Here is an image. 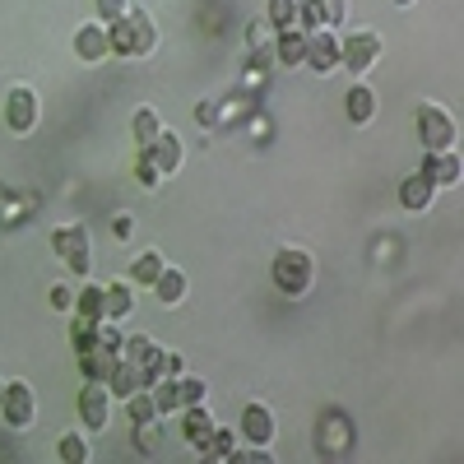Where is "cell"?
<instances>
[{"mask_svg":"<svg viewBox=\"0 0 464 464\" xmlns=\"http://www.w3.org/2000/svg\"><path fill=\"white\" fill-rule=\"evenodd\" d=\"M153 43H159V28H153V19L144 10H126L121 19L107 24V47L116 56H149Z\"/></svg>","mask_w":464,"mask_h":464,"instance_id":"6da1fadb","label":"cell"},{"mask_svg":"<svg viewBox=\"0 0 464 464\" xmlns=\"http://www.w3.org/2000/svg\"><path fill=\"white\" fill-rule=\"evenodd\" d=\"M269 275H275V288H279V293L302 297L306 288H312V279H316V260L306 256L302 246H284V251L275 256V265H269Z\"/></svg>","mask_w":464,"mask_h":464,"instance_id":"7a4b0ae2","label":"cell"},{"mask_svg":"<svg viewBox=\"0 0 464 464\" xmlns=\"http://www.w3.org/2000/svg\"><path fill=\"white\" fill-rule=\"evenodd\" d=\"M413 126H418V140H422V149H428V153H437V149H455V140H459L455 116H450L441 102H422L418 116H413Z\"/></svg>","mask_w":464,"mask_h":464,"instance_id":"3957f363","label":"cell"},{"mask_svg":"<svg viewBox=\"0 0 464 464\" xmlns=\"http://www.w3.org/2000/svg\"><path fill=\"white\" fill-rule=\"evenodd\" d=\"M381 61V33L376 28H353L348 37H339V65H348L353 74H367Z\"/></svg>","mask_w":464,"mask_h":464,"instance_id":"277c9868","label":"cell"},{"mask_svg":"<svg viewBox=\"0 0 464 464\" xmlns=\"http://www.w3.org/2000/svg\"><path fill=\"white\" fill-rule=\"evenodd\" d=\"M52 251L65 260V269H70V275H89V269H93V256H89V232L80 227V223H70V227H56L52 232Z\"/></svg>","mask_w":464,"mask_h":464,"instance_id":"5b68a950","label":"cell"},{"mask_svg":"<svg viewBox=\"0 0 464 464\" xmlns=\"http://www.w3.org/2000/svg\"><path fill=\"white\" fill-rule=\"evenodd\" d=\"M37 116H43V102H37V93H33L28 84H14V89L5 93V126H10L14 135H28V130L37 126Z\"/></svg>","mask_w":464,"mask_h":464,"instance_id":"8992f818","label":"cell"},{"mask_svg":"<svg viewBox=\"0 0 464 464\" xmlns=\"http://www.w3.org/2000/svg\"><path fill=\"white\" fill-rule=\"evenodd\" d=\"M80 418H84L89 432H102L107 422H111V391H107V381H84V391H80Z\"/></svg>","mask_w":464,"mask_h":464,"instance_id":"52a82bcc","label":"cell"},{"mask_svg":"<svg viewBox=\"0 0 464 464\" xmlns=\"http://www.w3.org/2000/svg\"><path fill=\"white\" fill-rule=\"evenodd\" d=\"M0 418L10 422V428H28L37 418V404H33V385L28 381H5V400H0Z\"/></svg>","mask_w":464,"mask_h":464,"instance_id":"ba28073f","label":"cell"},{"mask_svg":"<svg viewBox=\"0 0 464 464\" xmlns=\"http://www.w3.org/2000/svg\"><path fill=\"white\" fill-rule=\"evenodd\" d=\"M121 358L140 367V381H144V385H153V381L163 376V348L153 343V339H144V334H135V339L121 343Z\"/></svg>","mask_w":464,"mask_h":464,"instance_id":"9c48e42d","label":"cell"},{"mask_svg":"<svg viewBox=\"0 0 464 464\" xmlns=\"http://www.w3.org/2000/svg\"><path fill=\"white\" fill-rule=\"evenodd\" d=\"M302 65H312L316 74L339 70V33H334V28H316V33H306V56H302Z\"/></svg>","mask_w":464,"mask_h":464,"instance_id":"30bf717a","label":"cell"},{"mask_svg":"<svg viewBox=\"0 0 464 464\" xmlns=\"http://www.w3.org/2000/svg\"><path fill=\"white\" fill-rule=\"evenodd\" d=\"M237 437L246 446H269V441H275V413H269L265 404H246L242 422H237Z\"/></svg>","mask_w":464,"mask_h":464,"instance_id":"8fae6325","label":"cell"},{"mask_svg":"<svg viewBox=\"0 0 464 464\" xmlns=\"http://www.w3.org/2000/svg\"><path fill=\"white\" fill-rule=\"evenodd\" d=\"M343 0H297V28H339Z\"/></svg>","mask_w":464,"mask_h":464,"instance_id":"7c38bea8","label":"cell"},{"mask_svg":"<svg viewBox=\"0 0 464 464\" xmlns=\"http://www.w3.org/2000/svg\"><path fill=\"white\" fill-rule=\"evenodd\" d=\"M181 437H186V446H196V450L205 455V446H209V437H214V418H209L205 404L181 409Z\"/></svg>","mask_w":464,"mask_h":464,"instance_id":"4fadbf2b","label":"cell"},{"mask_svg":"<svg viewBox=\"0 0 464 464\" xmlns=\"http://www.w3.org/2000/svg\"><path fill=\"white\" fill-rule=\"evenodd\" d=\"M144 153H149V163L159 168V177L177 172V168H181V159H186V149H181V140H177L172 130H159V140H153Z\"/></svg>","mask_w":464,"mask_h":464,"instance_id":"5bb4252c","label":"cell"},{"mask_svg":"<svg viewBox=\"0 0 464 464\" xmlns=\"http://www.w3.org/2000/svg\"><path fill=\"white\" fill-rule=\"evenodd\" d=\"M130 306H135V288H130V279H111V284H102V321H126V316H130Z\"/></svg>","mask_w":464,"mask_h":464,"instance_id":"9a60e30c","label":"cell"},{"mask_svg":"<svg viewBox=\"0 0 464 464\" xmlns=\"http://www.w3.org/2000/svg\"><path fill=\"white\" fill-rule=\"evenodd\" d=\"M111 47H107V24H80V33H74V56L80 61H102Z\"/></svg>","mask_w":464,"mask_h":464,"instance_id":"2e32d148","label":"cell"},{"mask_svg":"<svg viewBox=\"0 0 464 464\" xmlns=\"http://www.w3.org/2000/svg\"><path fill=\"white\" fill-rule=\"evenodd\" d=\"M437 200V186L422 177V172H413V177H404V186H400V205L409 209V214H422Z\"/></svg>","mask_w":464,"mask_h":464,"instance_id":"e0dca14e","label":"cell"},{"mask_svg":"<svg viewBox=\"0 0 464 464\" xmlns=\"http://www.w3.org/2000/svg\"><path fill=\"white\" fill-rule=\"evenodd\" d=\"M418 172L428 177L432 186H455L459 181V159H455L450 149H437V153H428V163H422Z\"/></svg>","mask_w":464,"mask_h":464,"instance_id":"ac0fdd59","label":"cell"},{"mask_svg":"<svg viewBox=\"0 0 464 464\" xmlns=\"http://www.w3.org/2000/svg\"><path fill=\"white\" fill-rule=\"evenodd\" d=\"M149 395H153V409H159V418H172V413H181L186 404H181V376H159L149 385Z\"/></svg>","mask_w":464,"mask_h":464,"instance_id":"d6986e66","label":"cell"},{"mask_svg":"<svg viewBox=\"0 0 464 464\" xmlns=\"http://www.w3.org/2000/svg\"><path fill=\"white\" fill-rule=\"evenodd\" d=\"M140 367L135 362H126V358H116L111 362V372H107V391H111V400H126V395H135L140 391Z\"/></svg>","mask_w":464,"mask_h":464,"instance_id":"ffe728a7","label":"cell"},{"mask_svg":"<svg viewBox=\"0 0 464 464\" xmlns=\"http://www.w3.org/2000/svg\"><path fill=\"white\" fill-rule=\"evenodd\" d=\"M186 275H181V269H172V265H163V275L159 279H153V297H159L163 306H177V302H186Z\"/></svg>","mask_w":464,"mask_h":464,"instance_id":"44dd1931","label":"cell"},{"mask_svg":"<svg viewBox=\"0 0 464 464\" xmlns=\"http://www.w3.org/2000/svg\"><path fill=\"white\" fill-rule=\"evenodd\" d=\"M80 321H102V284H84L74 288V306H70Z\"/></svg>","mask_w":464,"mask_h":464,"instance_id":"7402d4cb","label":"cell"},{"mask_svg":"<svg viewBox=\"0 0 464 464\" xmlns=\"http://www.w3.org/2000/svg\"><path fill=\"white\" fill-rule=\"evenodd\" d=\"M343 102H348V121H358V126H367L372 116H376V93L367 84H353Z\"/></svg>","mask_w":464,"mask_h":464,"instance_id":"603a6c76","label":"cell"},{"mask_svg":"<svg viewBox=\"0 0 464 464\" xmlns=\"http://www.w3.org/2000/svg\"><path fill=\"white\" fill-rule=\"evenodd\" d=\"M275 56H279L284 65H302V56H306V33H302V28H279Z\"/></svg>","mask_w":464,"mask_h":464,"instance_id":"cb8c5ba5","label":"cell"},{"mask_svg":"<svg viewBox=\"0 0 464 464\" xmlns=\"http://www.w3.org/2000/svg\"><path fill=\"white\" fill-rule=\"evenodd\" d=\"M126 418L135 422V428H149V422H159V409H153L149 385H140L135 395H126Z\"/></svg>","mask_w":464,"mask_h":464,"instance_id":"d4e9b609","label":"cell"},{"mask_svg":"<svg viewBox=\"0 0 464 464\" xmlns=\"http://www.w3.org/2000/svg\"><path fill=\"white\" fill-rule=\"evenodd\" d=\"M111 362H116V353H107L102 343H93L89 353H80V372H84V381H107Z\"/></svg>","mask_w":464,"mask_h":464,"instance_id":"484cf974","label":"cell"},{"mask_svg":"<svg viewBox=\"0 0 464 464\" xmlns=\"http://www.w3.org/2000/svg\"><path fill=\"white\" fill-rule=\"evenodd\" d=\"M159 275H163V256H159V251H140L135 265H130V284L153 288V279H159Z\"/></svg>","mask_w":464,"mask_h":464,"instance_id":"4316f807","label":"cell"},{"mask_svg":"<svg viewBox=\"0 0 464 464\" xmlns=\"http://www.w3.org/2000/svg\"><path fill=\"white\" fill-rule=\"evenodd\" d=\"M130 130H135V144H140V149H149L153 140H159V130H163L159 111H153V107H140V111H135V121H130Z\"/></svg>","mask_w":464,"mask_h":464,"instance_id":"83f0119b","label":"cell"},{"mask_svg":"<svg viewBox=\"0 0 464 464\" xmlns=\"http://www.w3.org/2000/svg\"><path fill=\"white\" fill-rule=\"evenodd\" d=\"M265 19H269V28H297V0H269Z\"/></svg>","mask_w":464,"mask_h":464,"instance_id":"f1b7e54d","label":"cell"},{"mask_svg":"<svg viewBox=\"0 0 464 464\" xmlns=\"http://www.w3.org/2000/svg\"><path fill=\"white\" fill-rule=\"evenodd\" d=\"M237 432H227V428H214V437H209V446H205V455H214V459H232L237 455Z\"/></svg>","mask_w":464,"mask_h":464,"instance_id":"f546056e","label":"cell"},{"mask_svg":"<svg viewBox=\"0 0 464 464\" xmlns=\"http://www.w3.org/2000/svg\"><path fill=\"white\" fill-rule=\"evenodd\" d=\"M56 455L70 459V464H84V459H89V441H84L80 432H65V437L56 441Z\"/></svg>","mask_w":464,"mask_h":464,"instance_id":"4dcf8cb0","label":"cell"},{"mask_svg":"<svg viewBox=\"0 0 464 464\" xmlns=\"http://www.w3.org/2000/svg\"><path fill=\"white\" fill-rule=\"evenodd\" d=\"M70 343H74V353H89V348L98 343V321H80V316H74V325H70Z\"/></svg>","mask_w":464,"mask_h":464,"instance_id":"1f68e13d","label":"cell"},{"mask_svg":"<svg viewBox=\"0 0 464 464\" xmlns=\"http://www.w3.org/2000/svg\"><path fill=\"white\" fill-rule=\"evenodd\" d=\"M98 343L107 348V353H116V358H121V343H126V334L116 330V321H98Z\"/></svg>","mask_w":464,"mask_h":464,"instance_id":"d6a6232c","label":"cell"},{"mask_svg":"<svg viewBox=\"0 0 464 464\" xmlns=\"http://www.w3.org/2000/svg\"><path fill=\"white\" fill-rule=\"evenodd\" d=\"M181 404H205V381L200 376H181Z\"/></svg>","mask_w":464,"mask_h":464,"instance_id":"836d02e7","label":"cell"},{"mask_svg":"<svg viewBox=\"0 0 464 464\" xmlns=\"http://www.w3.org/2000/svg\"><path fill=\"white\" fill-rule=\"evenodd\" d=\"M130 10V0H98V14H102V24H111V19H121Z\"/></svg>","mask_w":464,"mask_h":464,"instance_id":"e575fe53","label":"cell"},{"mask_svg":"<svg viewBox=\"0 0 464 464\" xmlns=\"http://www.w3.org/2000/svg\"><path fill=\"white\" fill-rule=\"evenodd\" d=\"M135 177H140L144 186H159V181H163V177H159V168L149 163V153H144V149H140V163H135Z\"/></svg>","mask_w":464,"mask_h":464,"instance_id":"d590c367","label":"cell"},{"mask_svg":"<svg viewBox=\"0 0 464 464\" xmlns=\"http://www.w3.org/2000/svg\"><path fill=\"white\" fill-rule=\"evenodd\" d=\"M52 306H56V312H70V306H74V288L70 284H56L52 288Z\"/></svg>","mask_w":464,"mask_h":464,"instance_id":"8d00e7d4","label":"cell"},{"mask_svg":"<svg viewBox=\"0 0 464 464\" xmlns=\"http://www.w3.org/2000/svg\"><path fill=\"white\" fill-rule=\"evenodd\" d=\"M111 232H116V237H130V218L121 214V218H116V223H111Z\"/></svg>","mask_w":464,"mask_h":464,"instance_id":"74e56055","label":"cell"},{"mask_svg":"<svg viewBox=\"0 0 464 464\" xmlns=\"http://www.w3.org/2000/svg\"><path fill=\"white\" fill-rule=\"evenodd\" d=\"M196 116H200V126H214V107H209V102H200V111H196Z\"/></svg>","mask_w":464,"mask_h":464,"instance_id":"f35d334b","label":"cell"},{"mask_svg":"<svg viewBox=\"0 0 464 464\" xmlns=\"http://www.w3.org/2000/svg\"><path fill=\"white\" fill-rule=\"evenodd\" d=\"M0 400H5V381H0Z\"/></svg>","mask_w":464,"mask_h":464,"instance_id":"ab89813d","label":"cell"},{"mask_svg":"<svg viewBox=\"0 0 464 464\" xmlns=\"http://www.w3.org/2000/svg\"><path fill=\"white\" fill-rule=\"evenodd\" d=\"M395 5H413V0H395Z\"/></svg>","mask_w":464,"mask_h":464,"instance_id":"60d3db41","label":"cell"}]
</instances>
